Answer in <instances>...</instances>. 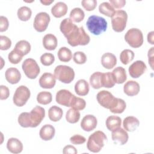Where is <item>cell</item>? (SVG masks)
<instances>
[{"label": "cell", "instance_id": "33", "mask_svg": "<svg viewBox=\"0 0 154 154\" xmlns=\"http://www.w3.org/2000/svg\"><path fill=\"white\" fill-rule=\"evenodd\" d=\"M99 11L101 14L110 17H111L115 12L114 7L108 2L101 3L99 6Z\"/></svg>", "mask_w": 154, "mask_h": 154}, {"label": "cell", "instance_id": "15", "mask_svg": "<svg viewBox=\"0 0 154 154\" xmlns=\"http://www.w3.org/2000/svg\"><path fill=\"white\" fill-rule=\"evenodd\" d=\"M111 137L112 140L114 143H118L120 145L126 144L129 138L128 134L126 131L121 128V127L112 131Z\"/></svg>", "mask_w": 154, "mask_h": 154}, {"label": "cell", "instance_id": "53", "mask_svg": "<svg viewBox=\"0 0 154 154\" xmlns=\"http://www.w3.org/2000/svg\"><path fill=\"white\" fill-rule=\"evenodd\" d=\"M153 34H154V32L153 31H151V32H149L148 34H147V41L151 45H153L154 44V42H153Z\"/></svg>", "mask_w": 154, "mask_h": 154}, {"label": "cell", "instance_id": "43", "mask_svg": "<svg viewBox=\"0 0 154 154\" xmlns=\"http://www.w3.org/2000/svg\"><path fill=\"white\" fill-rule=\"evenodd\" d=\"M22 57L23 56H22L20 54H19L15 49H13V51H11L8 54V58L10 63L14 64H16L20 63L22 60Z\"/></svg>", "mask_w": 154, "mask_h": 154}, {"label": "cell", "instance_id": "45", "mask_svg": "<svg viewBox=\"0 0 154 154\" xmlns=\"http://www.w3.org/2000/svg\"><path fill=\"white\" fill-rule=\"evenodd\" d=\"M0 49L2 51L8 50L11 46V40L5 35L0 36Z\"/></svg>", "mask_w": 154, "mask_h": 154}, {"label": "cell", "instance_id": "48", "mask_svg": "<svg viewBox=\"0 0 154 154\" xmlns=\"http://www.w3.org/2000/svg\"><path fill=\"white\" fill-rule=\"evenodd\" d=\"M9 26V23L7 18L1 16L0 17V32H4L7 30Z\"/></svg>", "mask_w": 154, "mask_h": 154}, {"label": "cell", "instance_id": "51", "mask_svg": "<svg viewBox=\"0 0 154 154\" xmlns=\"http://www.w3.org/2000/svg\"><path fill=\"white\" fill-rule=\"evenodd\" d=\"M63 153L64 154H68V153H70V154H76L78 153L77 150L76 149V148L71 145H67L66 146L64 149H63Z\"/></svg>", "mask_w": 154, "mask_h": 154}, {"label": "cell", "instance_id": "29", "mask_svg": "<svg viewBox=\"0 0 154 154\" xmlns=\"http://www.w3.org/2000/svg\"><path fill=\"white\" fill-rule=\"evenodd\" d=\"M63 114V109L55 105L51 106L48 111V117L49 119L52 122L59 121L61 119Z\"/></svg>", "mask_w": 154, "mask_h": 154}, {"label": "cell", "instance_id": "47", "mask_svg": "<svg viewBox=\"0 0 154 154\" xmlns=\"http://www.w3.org/2000/svg\"><path fill=\"white\" fill-rule=\"evenodd\" d=\"M70 141L73 144H81L86 141V138L82 135L76 134L70 137Z\"/></svg>", "mask_w": 154, "mask_h": 154}, {"label": "cell", "instance_id": "38", "mask_svg": "<svg viewBox=\"0 0 154 154\" xmlns=\"http://www.w3.org/2000/svg\"><path fill=\"white\" fill-rule=\"evenodd\" d=\"M52 94L49 91H41L37 96V102L42 105H48L52 101Z\"/></svg>", "mask_w": 154, "mask_h": 154}, {"label": "cell", "instance_id": "35", "mask_svg": "<svg viewBox=\"0 0 154 154\" xmlns=\"http://www.w3.org/2000/svg\"><path fill=\"white\" fill-rule=\"evenodd\" d=\"M80 119V112L78 110L72 108H70L66 112V119L70 123H76Z\"/></svg>", "mask_w": 154, "mask_h": 154}, {"label": "cell", "instance_id": "23", "mask_svg": "<svg viewBox=\"0 0 154 154\" xmlns=\"http://www.w3.org/2000/svg\"><path fill=\"white\" fill-rule=\"evenodd\" d=\"M43 45L46 50L53 51L57 46V38L52 34H46L43 38Z\"/></svg>", "mask_w": 154, "mask_h": 154}, {"label": "cell", "instance_id": "49", "mask_svg": "<svg viewBox=\"0 0 154 154\" xmlns=\"http://www.w3.org/2000/svg\"><path fill=\"white\" fill-rule=\"evenodd\" d=\"M0 90H1V95H0L1 100L7 99L10 95V91L8 88L5 85H1L0 86Z\"/></svg>", "mask_w": 154, "mask_h": 154}, {"label": "cell", "instance_id": "11", "mask_svg": "<svg viewBox=\"0 0 154 154\" xmlns=\"http://www.w3.org/2000/svg\"><path fill=\"white\" fill-rule=\"evenodd\" d=\"M31 122V128H35L40 124L45 116V110L40 106H35L29 112Z\"/></svg>", "mask_w": 154, "mask_h": 154}, {"label": "cell", "instance_id": "30", "mask_svg": "<svg viewBox=\"0 0 154 154\" xmlns=\"http://www.w3.org/2000/svg\"><path fill=\"white\" fill-rule=\"evenodd\" d=\"M126 102L123 99L116 97L114 103L109 109L112 113L120 114L125 111V109H126Z\"/></svg>", "mask_w": 154, "mask_h": 154}, {"label": "cell", "instance_id": "16", "mask_svg": "<svg viewBox=\"0 0 154 154\" xmlns=\"http://www.w3.org/2000/svg\"><path fill=\"white\" fill-rule=\"evenodd\" d=\"M56 84V78L51 73H43L39 79V85L43 88H52Z\"/></svg>", "mask_w": 154, "mask_h": 154}, {"label": "cell", "instance_id": "4", "mask_svg": "<svg viewBox=\"0 0 154 154\" xmlns=\"http://www.w3.org/2000/svg\"><path fill=\"white\" fill-rule=\"evenodd\" d=\"M54 75L56 79L61 82L69 84L75 78V72L70 66L59 65L55 68Z\"/></svg>", "mask_w": 154, "mask_h": 154}, {"label": "cell", "instance_id": "24", "mask_svg": "<svg viewBox=\"0 0 154 154\" xmlns=\"http://www.w3.org/2000/svg\"><path fill=\"white\" fill-rule=\"evenodd\" d=\"M140 122L136 117L134 116H128L125 118L123 126L125 131L128 132L134 131L139 126Z\"/></svg>", "mask_w": 154, "mask_h": 154}, {"label": "cell", "instance_id": "28", "mask_svg": "<svg viewBox=\"0 0 154 154\" xmlns=\"http://www.w3.org/2000/svg\"><path fill=\"white\" fill-rule=\"evenodd\" d=\"M14 49H15L19 54L23 57L30 52L31 45L28 41L22 40L17 42Z\"/></svg>", "mask_w": 154, "mask_h": 154}, {"label": "cell", "instance_id": "5", "mask_svg": "<svg viewBox=\"0 0 154 154\" xmlns=\"http://www.w3.org/2000/svg\"><path fill=\"white\" fill-rule=\"evenodd\" d=\"M127 13L122 10L115 11L111 16V24L113 30L117 32H122L126 26Z\"/></svg>", "mask_w": 154, "mask_h": 154}, {"label": "cell", "instance_id": "13", "mask_svg": "<svg viewBox=\"0 0 154 154\" xmlns=\"http://www.w3.org/2000/svg\"><path fill=\"white\" fill-rule=\"evenodd\" d=\"M147 70L146 64L141 60H137L129 67V73L133 78H138Z\"/></svg>", "mask_w": 154, "mask_h": 154}, {"label": "cell", "instance_id": "44", "mask_svg": "<svg viewBox=\"0 0 154 154\" xmlns=\"http://www.w3.org/2000/svg\"><path fill=\"white\" fill-rule=\"evenodd\" d=\"M73 60L75 63L82 64L87 61V56L83 52L77 51L74 53Z\"/></svg>", "mask_w": 154, "mask_h": 154}, {"label": "cell", "instance_id": "10", "mask_svg": "<svg viewBox=\"0 0 154 154\" xmlns=\"http://www.w3.org/2000/svg\"><path fill=\"white\" fill-rule=\"evenodd\" d=\"M96 99L102 106L109 109L114 103L116 97L109 91L102 90L97 94Z\"/></svg>", "mask_w": 154, "mask_h": 154}, {"label": "cell", "instance_id": "2", "mask_svg": "<svg viewBox=\"0 0 154 154\" xmlns=\"http://www.w3.org/2000/svg\"><path fill=\"white\" fill-rule=\"evenodd\" d=\"M86 25L88 31L96 35L106 31L108 26L106 20L103 17L96 15L90 16L87 20Z\"/></svg>", "mask_w": 154, "mask_h": 154}, {"label": "cell", "instance_id": "32", "mask_svg": "<svg viewBox=\"0 0 154 154\" xmlns=\"http://www.w3.org/2000/svg\"><path fill=\"white\" fill-rule=\"evenodd\" d=\"M84 17L85 13L84 11L78 7L74 8L70 13V19L74 22H81L84 19Z\"/></svg>", "mask_w": 154, "mask_h": 154}, {"label": "cell", "instance_id": "39", "mask_svg": "<svg viewBox=\"0 0 154 154\" xmlns=\"http://www.w3.org/2000/svg\"><path fill=\"white\" fill-rule=\"evenodd\" d=\"M134 53L130 49H125L120 53V60L123 64L126 65L134 60Z\"/></svg>", "mask_w": 154, "mask_h": 154}, {"label": "cell", "instance_id": "8", "mask_svg": "<svg viewBox=\"0 0 154 154\" xmlns=\"http://www.w3.org/2000/svg\"><path fill=\"white\" fill-rule=\"evenodd\" d=\"M31 95L28 88L25 85H20L17 88L14 94L13 103L17 106H22L28 101Z\"/></svg>", "mask_w": 154, "mask_h": 154}, {"label": "cell", "instance_id": "25", "mask_svg": "<svg viewBox=\"0 0 154 154\" xmlns=\"http://www.w3.org/2000/svg\"><path fill=\"white\" fill-rule=\"evenodd\" d=\"M114 81L117 84H123L127 79V75L125 69L122 67H116L111 72Z\"/></svg>", "mask_w": 154, "mask_h": 154}, {"label": "cell", "instance_id": "18", "mask_svg": "<svg viewBox=\"0 0 154 154\" xmlns=\"http://www.w3.org/2000/svg\"><path fill=\"white\" fill-rule=\"evenodd\" d=\"M140 90L139 84L135 81H129L123 86L124 93L129 96H134L138 94Z\"/></svg>", "mask_w": 154, "mask_h": 154}, {"label": "cell", "instance_id": "50", "mask_svg": "<svg viewBox=\"0 0 154 154\" xmlns=\"http://www.w3.org/2000/svg\"><path fill=\"white\" fill-rule=\"evenodd\" d=\"M109 4L114 8L120 9L123 8L126 4V1L125 0H109Z\"/></svg>", "mask_w": 154, "mask_h": 154}, {"label": "cell", "instance_id": "34", "mask_svg": "<svg viewBox=\"0 0 154 154\" xmlns=\"http://www.w3.org/2000/svg\"><path fill=\"white\" fill-rule=\"evenodd\" d=\"M58 59L62 62H69L72 58L71 51L66 47H61L58 51Z\"/></svg>", "mask_w": 154, "mask_h": 154}, {"label": "cell", "instance_id": "40", "mask_svg": "<svg viewBox=\"0 0 154 154\" xmlns=\"http://www.w3.org/2000/svg\"><path fill=\"white\" fill-rule=\"evenodd\" d=\"M18 123L23 128L31 127V122L30 120V114L29 112H22L18 117Z\"/></svg>", "mask_w": 154, "mask_h": 154}, {"label": "cell", "instance_id": "41", "mask_svg": "<svg viewBox=\"0 0 154 154\" xmlns=\"http://www.w3.org/2000/svg\"><path fill=\"white\" fill-rule=\"evenodd\" d=\"M85 106H86V102L84 99L81 97H76L75 96L72 99L70 107L79 111V110L84 109L85 108Z\"/></svg>", "mask_w": 154, "mask_h": 154}, {"label": "cell", "instance_id": "12", "mask_svg": "<svg viewBox=\"0 0 154 154\" xmlns=\"http://www.w3.org/2000/svg\"><path fill=\"white\" fill-rule=\"evenodd\" d=\"M75 95H73L70 91L63 89L59 90L55 96L56 102L61 105L70 107L72 99Z\"/></svg>", "mask_w": 154, "mask_h": 154}, {"label": "cell", "instance_id": "17", "mask_svg": "<svg viewBox=\"0 0 154 154\" xmlns=\"http://www.w3.org/2000/svg\"><path fill=\"white\" fill-rule=\"evenodd\" d=\"M5 76L7 82L11 84H15L18 83L20 80L21 74L17 69L10 67L5 71Z\"/></svg>", "mask_w": 154, "mask_h": 154}, {"label": "cell", "instance_id": "42", "mask_svg": "<svg viewBox=\"0 0 154 154\" xmlns=\"http://www.w3.org/2000/svg\"><path fill=\"white\" fill-rule=\"evenodd\" d=\"M55 61V57L51 53H44L40 57L41 63L45 66H49L52 65Z\"/></svg>", "mask_w": 154, "mask_h": 154}, {"label": "cell", "instance_id": "20", "mask_svg": "<svg viewBox=\"0 0 154 154\" xmlns=\"http://www.w3.org/2000/svg\"><path fill=\"white\" fill-rule=\"evenodd\" d=\"M7 148L12 153H19L23 150V144L17 138H10L7 141Z\"/></svg>", "mask_w": 154, "mask_h": 154}, {"label": "cell", "instance_id": "52", "mask_svg": "<svg viewBox=\"0 0 154 154\" xmlns=\"http://www.w3.org/2000/svg\"><path fill=\"white\" fill-rule=\"evenodd\" d=\"M153 47H152L150 50H149L148 51V61H149V63L150 66V67H152V69H153Z\"/></svg>", "mask_w": 154, "mask_h": 154}, {"label": "cell", "instance_id": "36", "mask_svg": "<svg viewBox=\"0 0 154 154\" xmlns=\"http://www.w3.org/2000/svg\"><path fill=\"white\" fill-rule=\"evenodd\" d=\"M17 14L18 18L20 20L27 21L31 18L32 11L29 7L23 6V7H21L18 9Z\"/></svg>", "mask_w": 154, "mask_h": 154}, {"label": "cell", "instance_id": "7", "mask_svg": "<svg viewBox=\"0 0 154 154\" xmlns=\"http://www.w3.org/2000/svg\"><path fill=\"white\" fill-rule=\"evenodd\" d=\"M22 68L25 75L29 79H35L40 73V67L36 61L27 58L22 63Z\"/></svg>", "mask_w": 154, "mask_h": 154}, {"label": "cell", "instance_id": "37", "mask_svg": "<svg viewBox=\"0 0 154 154\" xmlns=\"http://www.w3.org/2000/svg\"><path fill=\"white\" fill-rule=\"evenodd\" d=\"M102 73L96 72L93 73L90 78V83L91 87L94 89H99L102 87L101 78Z\"/></svg>", "mask_w": 154, "mask_h": 154}, {"label": "cell", "instance_id": "27", "mask_svg": "<svg viewBox=\"0 0 154 154\" xmlns=\"http://www.w3.org/2000/svg\"><path fill=\"white\" fill-rule=\"evenodd\" d=\"M105 123L107 129L110 131H112L119 128H120L122 120L120 117L118 116H111L106 119Z\"/></svg>", "mask_w": 154, "mask_h": 154}, {"label": "cell", "instance_id": "1", "mask_svg": "<svg viewBox=\"0 0 154 154\" xmlns=\"http://www.w3.org/2000/svg\"><path fill=\"white\" fill-rule=\"evenodd\" d=\"M65 37L68 43L73 47L78 45H87L90 41V36L85 32L83 26L78 28L77 25Z\"/></svg>", "mask_w": 154, "mask_h": 154}, {"label": "cell", "instance_id": "22", "mask_svg": "<svg viewBox=\"0 0 154 154\" xmlns=\"http://www.w3.org/2000/svg\"><path fill=\"white\" fill-rule=\"evenodd\" d=\"M67 5L63 2H57L51 8V13L57 18H60L66 14L67 12Z\"/></svg>", "mask_w": 154, "mask_h": 154}, {"label": "cell", "instance_id": "6", "mask_svg": "<svg viewBox=\"0 0 154 154\" xmlns=\"http://www.w3.org/2000/svg\"><path fill=\"white\" fill-rule=\"evenodd\" d=\"M125 40L130 46L137 48L143 43V35L140 29L131 28L125 34Z\"/></svg>", "mask_w": 154, "mask_h": 154}, {"label": "cell", "instance_id": "14", "mask_svg": "<svg viewBox=\"0 0 154 154\" xmlns=\"http://www.w3.org/2000/svg\"><path fill=\"white\" fill-rule=\"evenodd\" d=\"M97 124V120L96 117L91 114L85 116L81 122V128L87 132H90L94 130Z\"/></svg>", "mask_w": 154, "mask_h": 154}, {"label": "cell", "instance_id": "21", "mask_svg": "<svg viewBox=\"0 0 154 154\" xmlns=\"http://www.w3.org/2000/svg\"><path fill=\"white\" fill-rule=\"evenodd\" d=\"M55 129L51 125H45L43 126L39 132L40 137L45 141H49L53 138L55 135Z\"/></svg>", "mask_w": 154, "mask_h": 154}, {"label": "cell", "instance_id": "26", "mask_svg": "<svg viewBox=\"0 0 154 154\" xmlns=\"http://www.w3.org/2000/svg\"><path fill=\"white\" fill-rule=\"evenodd\" d=\"M75 91L79 96H85L89 92V84L87 81L81 79L78 80L75 85Z\"/></svg>", "mask_w": 154, "mask_h": 154}, {"label": "cell", "instance_id": "31", "mask_svg": "<svg viewBox=\"0 0 154 154\" xmlns=\"http://www.w3.org/2000/svg\"><path fill=\"white\" fill-rule=\"evenodd\" d=\"M101 84L102 87L111 88L114 86L116 82L114 81L112 73H102L101 78Z\"/></svg>", "mask_w": 154, "mask_h": 154}, {"label": "cell", "instance_id": "3", "mask_svg": "<svg viewBox=\"0 0 154 154\" xmlns=\"http://www.w3.org/2000/svg\"><path fill=\"white\" fill-rule=\"evenodd\" d=\"M106 140L107 137L104 132L101 131H97L88 137L87 143V147L88 150L91 152H99L104 146L105 142Z\"/></svg>", "mask_w": 154, "mask_h": 154}, {"label": "cell", "instance_id": "19", "mask_svg": "<svg viewBox=\"0 0 154 154\" xmlns=\"http://www.w3.org/2000/svg\"><path fill=\"white\" fill-rule=\"evenodd\" d=\"M101 64L105 69H112L117 64L116 57L110 52L105 53L101 57Z\"/></svg>", "mask_w": 154, "mask_h": 154}, {"label": "cell", "instance_id": "46", "mask_svg": "<svg viewBox=\"0 0 154 154\" xmlns=\"http://www.w3.org/2000/svg\"><path fill=\"white\" fill-rule=\"evenodd\" d=\"M81 4L85 10L90 11L96 7L97 1L96 0H84L81 1Z\"/></svg>", "mask_w": 154, "mask_h": 154}, {"label": "cell", "instance_id": "9", "mask_svg": "<svg viewBox=\"0 0 154 154\" xmlns=\"http://www.w3.org/2000/svg\"><path fill=\"white\" fill-rule=\"evenodd\" d=\"M50 16L46 12H40L36 14L34 20L33 26L34 29L38 32L45 31L50 22Z\"/></svg>", "mask_w": 154, "mask_h": 154}, {"label": "cell", "instance_id": "54", "mask_svg": "<svg viewBox=\"0 0 154 154\" xmlns=\"http://www.w3.org/2000/svg\"><path fill=\"white\" fill-rule=\"evenodd\" d=\"M54 2V0H51V1H49V0H44V1H40V2L45 5H50L51 3H52Z\"/></svg>", "mask_w": 154, "mask_h": 154}]
</instances>
